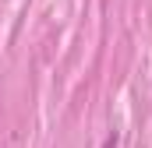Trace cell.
<instances>
[{"label":"cell","instance_id":"cell-1","mask_svg":"<svg viewBox=\"0 0 152 148\" xmlns=\"http://www.w3.org/2000/svg\"><path fill=\"white\" fill-rule=\"evenodd\" d=\"M106 148H117V134H113V138H110V141H106Z\"/></svg>","mask_w":152,"mask_h":148}]
</instances>
